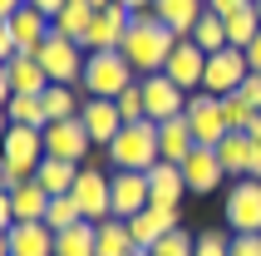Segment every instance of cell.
Returning a JSON list of instances; mask_svg holds the SVG:
<instances>
[{"label":"cell","mask_w":261,"mask_h":256,"mask_svg":"<svg viewBox=\"0 0 261 256\" xmlns=\"http://www.w3.org/2000/svg\"><path fill=\"white\" fill-rule=\"evenodd\" d=\"M173 49H177V35L163 25L153 10H148V15H133V30H128V40H123V59L133 64V74H138V79L163 74Z\"/></svg>","instance_id":"cell-1"},{"label":"cell","mask_w":261,"mask_h":256,"mask_svg":"<svg viewBox=\"0 0 261 256\" xmlns=\"http://www.w3.org/2000/svg\"><path fill=\"white\" fill-rule=\"evenodd\" d=\"M103 153H109L114 172H148L153 163H163V153H158V123H153V118H143V123H123L118 138L109 143Z\"/></svg>","instance_id":"cell-2"},{"label":"cell","mask_w":261,"mask_h":256,"mask_svg":"<svg viewBox=\"0 0 261 256\" xmlns=\"http://www.w3.org/2000/svg\"><path fill=\"white\" fill-rule=\"evenodd\" d=\"M128 84H138V74H133V64L123 59V49H99V55L84 59L79 89H84L89 99H118Z\"/></svg>","instance_id":"cell-3"},{"label":"cell","mask_w":261,"mask_h":256,"mask_svg":"<svg viewBox=\"0 0 261 256\" xmlns=\"http://www.w3.org/2000/svg\"><path fill=\"white\" fill-rule=\"evenodd\" d=\"M35 59L44 64L49 84H74V89H79L89 49H84V44H74V40H64V35H49V40H44L40 49H35Z\"/></svg>","instance_id":"cell-4"},{"label":"cell","mask_w":261,"mask_h":256,"mask_svg":"<svg viewBox=\"0 0 261 256\" xmlns=\"http://www.w3.org/2000/svg\"><path fill=\"white\" fill-rule=\"evenodd\" d=\"M182 118H188L192 138L202 143V148H217L232 128H227V114H222V99L217 94H207V89H197V94H188V109H182Z\"/></svg>","instance_id":"cell-5"},{"label":"cell","mask_w":261,"mask_h":256,"mask_svg":"<svg viewBox=\"0 0 261 256\" xmlns=\"http://www.w3.org/2000/svg\"><path fill=\"white\" fill-rule=\"evenodd\" d=\"M222 217H227L232 237H242V232H261V177H237V183L227 187Z\"/></svg>","instance_id":"cell-6"},{"label":"cell","mask_w":261,"mask_h":256,"mask_svg":"<svg viewBox=\"0 0 261 256\" xmlns=\"http://www.w3.org/2000/svg\"><path fill=\"white\" fill-rule=\"evenodd\" d=\"M74 202H79L84 222H103V217H114V172H103V168H79Z\"/></svg>","instance_id":"cell-7"},{"label":"cell","mask_w":261,"mask_h":256,"mask_svg":"<svg viewBox=\"0 0 261 256\" xmlns=\"http://www.w3.org/2000/svg\"><path fill=\"white\" fill-rule=\"evenodd\" d=\"M247 74H251V64H247V49H217V55H207V74H202V89L207 94H237V89L247 84Z\"/></svg>","instance_id":"cell-8"},{"label":"cell","mask_w":261,"mask_h":256,"mask_svg":"<svg viewBox=\"0 0 261 256\" xmlns=\"http://www.w3.org/2000/svg\"><path fill=\"white\" fill-rule=\"evenodd\" d=\"M0 158H5V163L20 172V177H35V168L44 163V133H40V128H20V123H10Z\"/></svg>","instance_id":"cell-9"},{"label":"cell","mask_w":261,"mask_h":256,"mask_svg":"<svg viewBox=\"0 0 261 256\" xmlns=\"http://www.w3.org/2000/svg\"><path fill=\"white\" fill-rule=\"evenodd\" d=\"M182 227V217H177V207H163V202H148L138 217H128V232H133V246L138 251H153V246L168 237V232Z\"/></svg>","instance_id":"cell-10"},{"label":"cell","mask_w":261,"mask_h":256,"mask_svg":"<svg viewBox=\"0 0 261 256\" xmlns=\"http://www.w3.org/2000/svg\"><path fill=\"white\" fill-rule=\"evenodd\" d=\"M128 30H133V10H123V5L114 0L109 10L94 15V25H89V35H84V49L89 55H99V49H123Z\"/></svg>","instance_id":"cell-11"},{"label":"cell","mask_w":261,"mask_h":256,"mask_svg":"<svg viewBox=\"0 0 261 256\" xmlns=\"http://www.w3.org/2000/svg\"><path fill=\"white\" fill-rule=\"evenodd\" d=\"M143 84V109L153 123H168V118H182V109H188V94L168 79V74H148V79H138Z\"/></svg>","instance_id":"cell-12"},{"label":"cell","mask_w":261,"mask_h":256,"mask_svg":"<svg viewBox=\"0 0 261 256\" xmlns=\"http://www.w3.org/2000/svg\"><path fill=\"white\" fill-rule=\"evenodd\" d=\"M182 177H188V192L192 197H212L222 183H227V168H222V158H217V148H192L188 153V163H182Z\"/></svg>","instance_id":"cell-13"},{"label":"cell","mask_w":261,"mask_h":256,"mask_svg":"<svg viewBox=\"0 0 261 256\" xmlns=\"http://www.w3.org/2000/svg\"><path fill=\"white\" fill-rule=\"evenodd\" d=\"M94 138L84 133L79 118H59V123L44 128V158H64V163H84Z\"/></svg>","instance_id":"cell-14"},{"label":"cell","mask_w":261,"mask_h":256,"mask_svg":"<svg viewBox=\"0 0 261 256\" xmlns=\"http://www.w3.org/2000/svg\"><path fill=\"white\" fill-rule=\"evenodd\" d=\"M163 74H168L182 94H197V89H202V74H207V55L192 40H177V49L168 55V69Z\"/></svg>","instance_id":"cell-15"},{"label":"cell","mask_w":261,"mask_h":256,"mask_svg":"<svg viewBox=\"0 0 261 256\" xmlns=\"http://www.w3.org/2000/svg\"><path fill=\"white\" fill-rule=\"evenodd\" d=\"M79 123H84V133L94 138V148H109V143L118 138V128H123V114H118L114 99H84Z\"/></svg>","instance_id":"cell-16"},{"label":"cell","mask_w":261,"mask_h":256,"mask_svg":"<svg viewBox=\"0 0 261 256\" xmlns=\"http://www.w3.org/2000/svg\"><path fill=\"white\" fill-rule=\"evenodd\" d=\"M10 35H15V49H20V55H35V49L55 35V20L40 15L35 5H20V10L10 15Z\"/></svg>","instance_id":"cell-17"},{"label":"cell","mask_w":261,"mask_h":256,"mask_svg":"<svg viewBox=\"0 0 261 256\" xmlns=\"http://www.w3.org/2000/svg\"><path fill=\"white\" fill-rule=\"evenodd\" d=\"M153 202V192H148V172H114V217H138Z\"/></svg>","instance_id":"cell-18"},{"label":"cell","mask_w":261,"mask_h":256,"mask_svg":"<svg viewBox=\"0 0 261 256\" xmlns=\"http://www.w3.org/2000/svg\"><path fill=\"white\" fill-rule=\"evenodd\" d=\"M153 15H158L168 30H173L177 40H188L192 25L207 15V0H158V5H153Z\"/></svg>","instance_id":"cell-19"},{"label":"cell","mask_w":261,"mask_h":256,"mask_svg":"<svg viewBox=\"0 0 261 256\" xmlns=\"http://www.w3.org/2000/svg\"><path fill=\"white\" fill-rule=\"evenodd\" d=\"M148 192H153V202H163V207H177V202L188 197L182 168H177V163H153V168H148Z\"/></svg>","instance_id":"cell-20"},{"label":"cell","mask_w":261,"mask_h":256,"mask_svg":"<svg viewBox=\"0 0 261 256\" xmlns=\"http://www.w3.org/2000/svg\"><path fill=\"white\" fill-rule=\"evenodd\" d=\"M10 256H55V232L44 222H15L10 227Z\"/></svg>","instance_id":"cell-21"},{"label":"cell","mask_w":261,"mask_h":256,"mask_svg":"<svg viewBox=\"0 0 261 256\" xmlns=\"http://www.w3.org/2000/svg\"><path fill=\"white\" fill-rule=\"evenodd\" d=\"M197 148V138H192V128H188V118H168V123H158V153H163V163H188V153Z\"/></svg>","instance_id":"cell-22"},{"label":"cell","mask_w":261,"mask_h":256,"mask_svg":"<svg viewBox=\"0 0 261 256\" xmlns=\"http://www.w3.org/2000/svg\"><path fill=\"white\" fill-rule=\"evenodd\" d=\"M79 168L84 163H64V158H44L40 168H35V183L49 192V197H64V192H74V183H79Z\"/></svg>","instance_id":"cell-23"},{"label":"cell","mask_w":261,"mask_h":256,"mask_svg":"<svg viewBox=\"0 0 261 256\" xmlns=\"http://www.w3.org/2000/svg\"><path fill=\"white\" fill-rule=\"evenodd\" d=\"M94 246H99V256H128V251H138L123 217H103V222H94Z\"/></svg>","instance_id":"cell-24"},{"label":"cell","mask_w":261,"mask_h":256,"mask_svg":"<svg viewBox=\"0 0 261 256\" xmlns=\"http://www.w3.org/2000/svg\"><path fill=\"white\" fill-rule=\"evenodd\" d=\"M94 5L89 0H64V10L55 15V35H64V40H74V44H84V35H89V25H94Z\"/></svg>","instance_id":"cell-25"},{"label":"cell","mask_w":261,"mask_h":256,"mask_svg":"<svg viewBox=\"0 0 261 256\" xmlns=\"http://www.w3.org/2000/svg\"><path fill=\"white\" fill-rule=\"evenodd\" d=\"M5 69H10V89L15 94H44V89H49V74H44V64L35 55H15Z\"/></svg>","instance_id":"cell-26"},{"label":"cell","mask_w":261,"mask_h":256,"mask_svg":"<svg viewBox=\"0 0 261 256\" xmlns=\"http://www.w3.org/2000/svg\"><path fill=\"white\" fill-rule=\"evenodd\" d=\"M251 133H227V138L217 143V158H222V168H227V177H247L251 168Z\"/></svg>","instance_id":"cell-27"},{"label":"cell","mask_w":261,"mask_h":256,"mask_svg":"<svg viewBox=\"0 0 261 256\" xmlns=\"http://www.w3.org/2000/svg\"><path fill=\"white\" fill-rule=\"evenodd\" d=\"M15 202V222H44V207H49V192H44L35 177H25V183L10 192Z\"/></svg>","instance_id":"cell-28"},{"label":"cell","mask_w":261,"mask_h":256,"mask_svg":"<svg viewBox=\"0 0 261 256\" xmlns=\"http://www.w3.org/2000/svg\"><path fill=\"white\" fill-rule=\"evenodd\" d=\"M5 114H10V123L40 128V133H44V123H49V114H44V94H15V99L5 104Z\"/></svg>","instance_id":"cell-29"},{"label":"cell","mask_w":261,"mask_h":256,"mask_svg":"<svg viewBox=\"0 0 261 256\" xmlns=\"http://www.w3.org/2000/svg\"><path fill=\"white\" fill-rule=\"evenodd\" d=\"M79 109H84V99L74 94V84H49L44 89V114H49V123H59V118H79ZM44 123V128H49Z\"/></svg>","instance_id":"cell-30"},{"label":"cell","mask_w":261,"mask_h":256,"mask_svg":"<svg viewBox=\"0 0 261 256\" xmlns=\"http://www.w3.org/2000/svg\"><path fill=\"white\" fill-rule=\"evenodd\" d=\"M188 40L197 44L202 55H217V49H227V20H222V15H212V10H207L202 20L192 25V35H188Z\"/></svg>","instance_id":"cell-31"},{"label":"cell","mask_w":261,"mask_h":256,"mask_svg":"<svg viewBox=\"0 0 261 256\" xmlns=\"http://www.w3.org/2000/svg\"><path fill=\"white\" fill-rule=\"evenodd\" d=\"M261 35V15H256V0H251L247 10H237V15H227V44L232 49H247L251 40Z\"/></svg>","instance_id":"cell-32"},{"label":"cell","mask_w":261,"mask_h":256,"mask_svg":"<svg viewBox=\"0 0 261 256\" xmlns=\"http://www.w3.org/2000/svg\"><path fill=\"white\" fill-rule=\"evenodd\" d=\"M55 256H99V246H94V222H79V227L59 232L55 237Z\"/></svg>","instance_id":"cell-33"},{"label":"cell","mask_w":261,"mask_h":256,"mask_svg":"<svg viewBox=\"0 0 261 256\" xmlns=\"http://www.w3.org/2000/svg\"><path fill=\"white\" fill-rule=\"evenodd\" d=\"M84 222V212H79V202H74V192H64V197H49V207H44V227L55 232H69V227H79Z\"/></svg>","instance_id":"cell-34"},{"label":"cell","mask_w":261,"mask_h":256,"mask_svg":"<svg viewBox=\"0 0 261 256\" xmlns=\"http://www.w3.org/2000/svg\"><path fill=\"white\" fill-rule=\"evenodd\" d=\"M222 114H227V128H232V133H247L251 118H256L261 109L242 94V89H237V94H222Z\"/></svg>","instance_id":"cell-35"},{"label":"cell","mask_w":261,"mask_h":256,"mask_svg":"<svg viewBox=\"0 0 261 256\" xmlns=\"http://www.w3.org/2000/svg\"><path fill=\"white\" fill-rule=\"evenodd\" d=\"M192 256H232V237H227L222 227L197 232V246H192Z\"/></svg>","instance_id":"cell-36"},{"label":"cell","mask_w":261,"mask_h":256,"mask_svg":"<svg viewBox=\"0 0 261 256\" xmlns=\"http://www.w3.org/2000/svg\"><path fill=\"white\" fill-rule=\"evenodd\" d=\"M114 104H118V114H123V123H143V118H148V109H143V84H128Z\"/></svg>","instance_id":"cell-37"},{"label":"cell","mask_w":261,"mask_h":256,"mask_svg":"<svg viewBox=\"0 0 261 256\" xmlns=\"http://www.w3.org/2000/svg\"><path fill=\"white\" fill-rule=\"evenodd\" d=\"M192 246H197V237H192L188 227H177V232H168V237L153 246V256H192Z\"/></svg>","instance_id":"cell-38"},{"label":"cell","mask_w":261,"mask_h":256,"mask_svg":"<svg viewBox=\"0 0 261 256\" xmlns=\"http://www.w3.org/2000/svg\"><path fill=\"white\" fill-rule=\"evenodd\" d=\"M232 256H261V232H242V237H232Z\"/></svg>","instance_id":"cell-39"},{"label":"cell","mask_w":261,"mask_h":256,"mask_svg":"<svg viewBox=\"0 0 261 256\" xmlns=\"http://www.w3.org/2000/svg\"><path fill=\"white\" fill-rule=\"evenodd\" d=\"M15 55H20V49H15V35H10V20H0V64H10Z\"/></svg>","instance_id":"cell-40"},{"label":"cell","mask_w":261,"mask_h":256,"mask_svg":"<svg viewBox=\"0 0 261 256\" xmlns=\"http://www.w3.org/2000/svg\"><path fill=\"white\" fill-rule=\"evenodd\" d=\"M251 0H207V10L212 15H222V20H227V15H237V10H247Z\"/></svg>","instance_id":"cell-41"},{"label":"cell","mask_w":261,"mask_h":256,"mask_svg":"<svg viewBox=\"0 0 261 256\" xmlns=\"http://www.w3.org/2000/svg\"><path fill=\"white\" fill-rule=\"evenodd\" d=\"M25 183V177H20V172L10 168V163H5V158H0V192H15V187Z\"/></svg>","instance_id":"cell-42"},{"label":"cell","mask_w":261,"mask_h":256,"mask_svg":"<svg viewBox=\"0 0 261 256\" xmlns=\"http://www.w3.org/2000/svg\"><path fill=\"white\" fill-rule=\"evenodd\" d=\"M15 227V202H10V192H0V232H10Z\"/></svg>","instance_id":"cell-43"},{"label":"cell","mask_w":261,"mask_h":256,"mask_svg":"<svg viewBox=\"0 0 261 256\" xmlns=\"http://www.w3.org/2000/svg\"><path fill=\"white\" fill-rule=\"evenodd\" d=\"M242 94H247L251 104L261 109V74H247V84H242Z\"/></svg>","instance_id":"cell-44"},{"label":"cell","mask_w":261,"mask_h":256,"mask_svg":"<svg viewBox=\"0 0 261 256\" xmlns=\"http://www.w3.org/2000/svg\"><path fill=\"white\" fill-rule=\"evenodd\" d=\"M25 5H35V10H40V15H49V20L64 10V0H25Z\"/></svg>","instance_id":"cell-45"},{"label":"cell","mask_w":261,"mask_h":256,"mask_svg":"<svg viewBox=\"0 0 261 256\" xmlns=\"http://www.w3.org/2000/svg\"><path fill=\"white\" fill-rule=\"evenodd\" d=\"M15 99V89H10V69H5V64H0V109H5V104Z\"/></svg>","instance_id":"cell-46"},{"label":"cell","mask_w":261,"mask_h":256,"mask_svg":"<svg viewBox=\"0 0 261 256\" xmlns=\"http://www.w3.org/2000/svg\"><path fill=\"white\" fill-rule=\"evenodd\" d=\"M247 64H251V74H261V35L247 44Z\"/></svg>","instance_id":"cell-47"},{"label":"cell","mask_w":261,"mask_h":256,"mask_svg":"<svg viewBox=\"0 0 261 256\" xmlns=\"http://www.w3.org/2000/svg\"><path fill=\"white\" fill-rule=\"evenodd\" d=\"M118 5H123V10H133V15H148L158 0H118Z\"/></svg>","instance_id":"cell-48"},{"label":"cell","mask_w":261,"mask_h":256,"mask_svg":"<svg viewBox=\"0 0 261 256\" xmlns=\"http://www.w3.org/2000/svg\"><path fill=\"white\" fill-rule=\"evenodd\" d=\"M251 143H256V138H251ZM247 177H261V143L251 148V168H247Z\"/></svg>","instance_id":"cell-49"},{"label":"cell","mask_w":261,"mask_h":256,"mask_svg":"<svg viewBox=\"0 0 261 256\" xmlns=\"http://www.w3.org/2000/svg\"><path fill=\"white\" fill-rule=\"evenodd\" d=\"M20 5H25V0H0V20H10V15L20 10Z\"/></svg>","instance_id":"cell-50"},{"label":"cell","mask_w":261,"mask_h":256,"mask_svg":"<svg viewBox=\"0 0 261 256\" xmlns=\"http://www.w3.org/2000/svg\"><path fill=\"white\" fill-rule=\"evenodd\" d=\"M5 133H10V114L0 109V148H5Z\"/></svg>","instance_id":"cell-51"},{"label":"cell","mask_w":261,"mask_h":256,"mask_svg":"<svg viewBox=\"0 0 261 256\" xmlns=\"http://www.w3.org/2000/svg\"><path fill=\"white\" fill-rule=\"evenodd\" d=\"M247 133H251V138H256V143H261V114H256V118H251V128H247Z\"/></svg>","instance_id":"cell-52"},{"label":"cell","mask_w":261,"mask_h":256,"mask_svg":"<svg viewBox=\"0 0 261 256\" xmlns=\"http://www.w3.org/2000/svg\"><path fill=\"white\" fill-rule=\"evenodd\" d=\"M0 256H10V232H0Z\"/></svg>","instance_id":"cell-53"},{"label":"cell","mask_w":261,"mask_h":256,"mask_svg":"<svg viewBox=\"0 0 261 256\" xmlns=\"http://www.w3.org/2000/svg\"><path fill=\"white\" fill-rule=\"evenodd\" d=\"M128 256H153V251H128Z\"/></svg>","instance_id":"cell-54"},{"label":"cell","mask_w":261,"mask_h":256,"mask_svg":"<svg viewBox=\"0 0 261 256\" xmlns=\"http://www.w3.org/2000/svg\"><path fill=\"white\" fill-rule=\"evenodd\" d=\"M256 15H261V0H256Z\"/></svg>","instance_id":"cell-55"}]
</instances>
